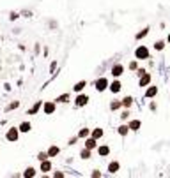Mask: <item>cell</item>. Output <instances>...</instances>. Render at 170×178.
I'll return each instance as SVG.
<instances>
[{"mask_svg":"<svg viewBox=\"0 0 170 178\" xmlns=\"http://www.w3.org/2000/svg\"><path fill=\"white\" fill-rule=\"evenodd\" d=\"M135 57H137L138 60L149 58V49L145 48V46H140V48H137V51H135Z\"/></svg>","mask_w":170,"mask_h":178,"instance_id":"6da1fadb","label":"cell"},{"mask_svg":"<svg viewBox=\"0 0 170 178\" xmlns=\"http://www.w3.org/2000/svg\"><path fill=\"white\" fill-rule=\"evenodd\" d=\"M106 86H108V81H106V78H99V80L96 81V90H98V92H103Z\"/></svg>","mask_w":170,"mask_h":178,"instance_id":"7a4b0ae2","label":"cell"},{"mask_svg":"<svg viewBox=\"0 0 170 178\" xmlns=\"http://www.w3.org/2000/svg\"><path fill=\"white\" fill-rule=\"evenodd\" d=\"M122 72H124V67H122L121 64H117V65H114V67H112V74L115 76V78H117V76H121Z\"/></svg>","mask_w":170,"mask_h":178,"instance_id":"3957f363","label":"cell"},{"mask_svg":"<svg viewBox=\"0 0 170 178\" xmlns=\"http://www.w3.org/2000/svg\"><path fill=\"white\" fill-rule=\"evenodd\" d=\"M87 103H89V97H87V95H78V97H76V106H78V108L85 106Z\"/></svg>","mask_w":170,"mask_h":178,"instance_id":"277c9868","label":"cell"},{"mask_svg":"<svg viewBox=\"0 0 170 178\" xmlns=\"http://www.w3.org/2000/svg\"><path fill=\"white\" fill-rule=\"evenodd\" d=\"M18 130H20V129H9V132H7V139H9V141H16L18 139Z\"/></svg>","mask_w":170,"mask_h":178,"instance_id":"5b68a950","label":"cell"},{"mask_svg":"<svg viewBox=\"0 0 170 178\" xmlns=\"http://www.w3.org/2000/svg\"><path fill=\"white\" fill-rule=\"evenodd\" d=\"M50 169H51V162L46 161V159H44V161H41V171H43V173H48Z\"/></svg>","mask_w":170,"mask_h":178,"instance_id":"8992f818","label":"cell"},{"mask_svg":"<svg viewBox=\"0 0 170 178\" xmlns=\"http://www.w3.org/2000/svg\"><path fill=\"white\" fill-rule=\"evenodd\" d=\"M110 90H112V92H114V94H117V92H121V88H122V86H121V83H119V81H114V83H110Z\"/></svg>","mask_w":170,"mask_h":178,"instance_id":"52a82bcc","label":"cell"},{"mask_svg":"<svg viewBox=\"0 0 170 178\" xmlns=\"http://www.w3.org/2000/svg\"><path fill=\"white\" fill-rule=\"evenodd\" d=\"M55 111V103H46L44 104V113L46 115H51Z\"/></svg>","mask_w":170,"mask_h":178,"instance_id":"ba28073f","label":"cell"},{"mask_svg":"<svg viewBox=\"0 0 170 178\" xmlns=\"http://www.w3.org/2000/svg\"><path fill=\"white\" fill-rule=\"evenodd\" d=\"M149 81H151V76H149L147 72H143L142 78H140V86H147V85H149Z\"/></svg>","mask_w":170,"mask_h":178,"instance_id":"9c48e42d","label":"cell"},{"mask_svg":"<svg viewBox=\"0 0 170 178\" xmlns=\"http://www.w3.org/2000/svg\"><path fill=\"white\" fill-rule=\"evenodd\" d=\"M85 148H89V150L96 148V138H90V139L85 141Z\"/></svg>","mask_w":170,"mask_h":178,"instance_id":"30bf717a","label":"cell"},{"mask_svg":"<svg viewBox=\"0 0 170 178\" xmlns=\"http://www.w3.org/2000/svg\"><path fill=\"white\" fill-rule=\"evenodd\" d=\"M156 94H158V88H156V86H149L147 92H145V97H153Z\"/></svg>","mask_w":170,"mask_h":178,"instance_id":"8fae6325","label":"cell"},{"mask_svg":"<svg viewBox=\"0 0 170 178\" xmlns=\"http://www.w3.org/2000/svg\"><path fill=\"white\" fill-rule=\"evenodd\" d=\"M108 171L114 175V173L119 171V162H110V166H108Z\"/></svg>","mask_w":170,"mask_h":178,"instance_id":"7c38bea8","label":"cell"},{"mask_svg":"<svg viewBox=\"0 0 170 178\" xmlns=\"http://www.w3.org/2000/svg\"><path fill=\"white\" fill-rule=\"evenodd\" d=\"M85 86H87V81H80V83H76V85H75V92H82Z\"/></svg>","mask_w":170,"mask_h":178,"instance_id":"4fadbf2b","label":"cell"},{"mask_svg":"<svg viewBox=\"0 0 170 178\" xmlns=\"http://www.w3.org/2000/svg\"><path fill=\"white\" fill-rule=\"evenodd\" d=\"M129 129H131V130H138V129H140V122H138V120H131V122H129Z\"/></svg>","mask_w":170,"mask_h":178,"instance_id":"5bb4252c","label":"cell"},{"mask_svg":"<svg viewBox=\"0 0 170 178\" xmlns=\"http://www.w3.org/2000/svg\"><path fill=\"white\" fill-rule=\"evenodd\" d=\"M23 176H27V178H32V176H36V169H34V167H28L27 171L23 173Z\"/></svg>","mask_w":170,"mask_h":178,"instance_id":"9a60e30c","label":"cell"},{"mask_svg":"<svg viewBox=\"0 0 170 178\" xmlns=\"http://www.w3.org/2000/svg\"><path fill=\"white\" fill-rule=\"evenodd\" d=\"M59 152H61V150H59V146H51V148L48 150V157H55Z\"/></svg>","mask_w":170,"mask_h":178,"instance_id":"2e32d148","label":"cell"},{"mask_svg":"<svg viewBox=\"0 0 170 178\" xmlns=\"http://www.w3.org/2000/svg\"><path fill=\"white\" fill-rule=\"evenodd\" d=\"M98 152H99V155H108V153H110V148H108V146H99Z\"/></svg>","mask_w":170,"mask_h":178,"instance_id":"e0dca14e","label":"cell"},{"mask_svg":"<svg viewBox=\"0 0 170 178\" xmlns=\"http://www.w3.org/2000/svg\"><path fill=\"white\" fill-rule=\"evenodd\" d=\"M128 130H129V125H121V127H119V134H121V136H126Z\"/></svg>","mask_w":170,"mask_h":178,"instance_id":"ac0fdd59","label":"cell"},{"mask_svg":"<svg viewBox=\"0 0 170 178\" xmlns=\"http://www.w3.org/2000/svg\"><path fill=\"white\" fill-rule=\"evenodd\" d=\"M20 130H22V132H28V130H30V124H28V122H23V124L20 125Z\"/></svg>","mask_w":170,"mask_h":178,"instance_id":"d6986e66","label":"cell"},{"mask_svg":"<svg viewBox=\"0 0 170 178\" xmlns=\"http://www.w3.org/2000/svg\"><path fill=\"white\" fill-rule=\"evenodd\" d=\"M131 104H133V99H131V97H124V99H122V106H126V108H129Z\"/></svg>","mask_w":170,"mask_h":178,"instance_id":"ffe728a7","label":"cell"},{"mask_svg":"<svg viewBox=\"0 0 170 178\" xmlns=\"http://www.w3.org/2000/svg\"><path fill=\"white\" fill-rule=\"evenodd\" d=\"M103 136V129H94V132H92V138H96V139H99Z\"/></svg>","mask_w":170,"mask_h":178,"instance_id":"44dd1931","label":"cell"},{"mask_svg":"<svg viewBox=\"0 0 170 178\" xmlns=\"http://www.w3.org/2000/svg\"><path fill=\"white\" fill-rule=\"evenodd\" d=\"M80 155H82V159H90V150H89V148H85V150H82V153H80Z\"/></svg>","mask_w":170,"mask_h":178,"instance_id":"7402d4cb","label":"cell"},{"mask_svg":"<svg viewBox=\"0 0 170 178\" xmlns=\"http://www.w3.org/2000/svg\"><path fill=\"white\" fill-rule=\"evenodd\" d=\"M154 48L158 49V51H161V49H163V48H165V43H163V41H158V43L154 44Z\"/></svg>","mask_w":170,"mask_h":178,"instance_id":"603a6c76","label":"cell"},{"mask_svg":"<svg viewBox=\"0 0 170 178\" xmlns=\"http://www.w3.org/2000/svg\"><path fill=\"white\" fill-rule=\"evenodd\" d=\"M39 108H41V103H37V104H36V106H34V108L30 109V111H28V115H34V113H37V109H39Z\"/></svg>","mask_w":170,"mask_h":178,"instance_id":"cb8c5ba5","label":"cell"},{"mask_svg":"<svg viewBox=\"0 0 170 178\" xmlns=\"http://www.w3.org/2000/svg\"><path fill=\"white\" fill-rule=\"evenodd\" d=\"M121 106H122V103H119V101H115V103L110 104V108H112V109H119Z\"/></svg>","mask_w":170,"mask_h":178,"instance_id":"d4e9b609","label":"cell"},{"mask_svg":"<svg viewBox=\"0 0 170 178\" xmlns=\"http://www.w3.org/2000/svg\"><path fill=\"white\" fill-rule=\"evenodd\" d=\"M147 34H149V28H145V30H142L140 34H137V39H142V37H145Z\"/></svg>","mask_w":170,"mask_h":178,"instance_id":"484cf974","label":"cell"},{"mask_svg":"<svg viewBox=\"0 0 170 178\" xmlns=\"http://www.w3.org/2000/svg\"><path fill=\"white\" fill-rule=\"evenodd\" d=\"M78 136H80V138H87V136H89V129H82L80 132H78Z\"/></svg>","mask_w":170,"mask_h":178,"instance_id":"4316f807","label":"cell"},{"mask_svg":"<svg viewBox=\"0 0 170 178\" xmlns=\"http://www.w3.org/2000/svg\"><path fill=\"white\" fill-rule=\"evenodd\" d=\"M67 99H69V95H67V94H64V95H61L57 101H59V103H67Z\"/></svg>","mask_w":170,"mask_h":178,"instance_id":"83f0119b","label":"cell"},{"mask_svg":"<svg viewBox=\"0 0 170 178\" xmlns=\"http://www.w3.org/2000/svg\"><path fill=\"white\" fill-rule=\"evenodd\" d=\"M37 159H39V161H44V159H48V153H39Z\"/></svg>","mask_w":170,"mask_h":178,"instance_id":"f1b7e54d","label":"cell"},{"mask_svg":"<svg viewBox=\"0 0 170 178\" xmlns=\"http://www.w3.org/2000/svg\"><path fill=\"white\" fill-rule=\"evenodd\" d=\"M18 106H20V103H12V104H11V106H9L7 109H14V108H18Z\"/></svg>","mask_w":170,"mask_h":178,"instance_id":"f546056e","label":"cell"},{"mask_svg":"<svg viewBox=\"0 0 170 178\" xmlns=\"http://www.w3.org/2000/svg\"><path fill=\"white\" fill-rule=\"evenodd\" d=\"M129 69H133V71L137 69V62H131V64H129Z\"/></svg>","mask_w":170,"mask_h":178,"instance_id":"4dcf8cb0","label":"cell"},{"mask_svg":"<svg viewBox=\"0 0 170 178\" xmlns=\"http://www.w3.org/2000/svg\"><path fill=\"white\" fill-rule=\"evenodd\" d=\"M53 176H55V178H64V173H55Z\"/></svg>","mask_w":170,"mask_h":178,"instance_id":"1f68e13d","label":"cell"},{"mask_svg":"<svg viewBox=\"0 0 170 178\" xmlns=\"http://www.w3.org/2000/svg\"><path fill=\"white\" fill-rule=\"evenodd\" d=\"M92 176L98 178V176H101V173H99V171H92Z\"/></svg>","mask_w":170,"mask_h":178,"instance_id":"d6a6232c","label":"cell"},{"mask_svg":"<svg viewBox=\"0 0 170 178\" xmlns=\"http://www.w3.org/2000/svg\"><path fill=\"white\" fill-rule=\"evenodd\" d=\"M121 118H122V120H126V118H128V111H124V113L121 115Z\"/></svg>","mask_w":170,"mask_h":178,"instance_id":"836d02e7","label":"cell"},{"mask_svg":"<svg viewBox=\"0 0 170 178\" xmlns=\"http://www.w3.org/2000/svg\"><path fill=\"white\" fill-rule=\"evenodd\" d=\"M168 43H170V34H168Z\"/></svg>","mask_w":170,"mask_h":178,"instance_id":"e575fe53","label":"cell"}]
</instances>
